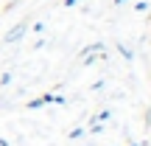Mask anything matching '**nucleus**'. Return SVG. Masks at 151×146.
<instances>
[{
	"instance_id": "obj_1",
	"label": "nucleus",
	"mask_w": 151,
	"mask_h": 146,
	"mask_svg": "<svg viewBox=\"0 0 151 146\" xmlns=\"http://www.w3.org/2000/svg\"><path fill=\"white\" fill-rule=\"evenodd\" d=\"M95 59H106V45H104V42H92V45H87V48L81 51V56H78L81 65H92Z\"/></svg>"
},
{
	"instance_id": "obj_2",
	"label": "nucleus",
	"mask_w": 151,
	"mask_h": 146,
	"mask_svg": "<svg viewBox=\"0 0 151 146\" xmlns=\"http://www.w3.org/2000/svg\"><path fill=\"white\" fill-rule=\"evenodd\" d=\"M25 28H28V20L17 23V25H14V28H11V31H9V34L3 37V42H9V45H11V42H17V39H20L22 34H25Z\"/></svg>"
},
{
	"instance_id": "obj_3",
	"label": "nucleus",
	"mask_w": 151,
	"mask_h": 146,
	"mask_svg": "<svg viewBox=\"0 0 151 146\" xmlns=\"http://www.w3.org/2000/svg\"><path fill=\"white\" fill-rule=\"evenodd\" d=\"M118 51H120V56H123V59H132V51L126 48V45H118Z\"/></svg>"
},
{
	"instance_id": "obj_4",
	"label": "nucleus",
	"mask_w": 151,
	"mask_h": 146,
	"mask_svg": "<svg viewBox=\"0 0 151 146\" xmlns=\"http://www.w3.org/2000/svg\"><path fill=\"white\" fill-rule=\"evenodd\" d=\"M9 81H11V73H3V76H0V87H6Z\"/></svg>"
},
{
	"instance_id": "obj_5",
	"label": "nucleus",
	"mask_w": 151,
	"mask_h": 146,
	"mask_svg": "<svg viewBox=\"0 0 151 146\" xmlns=\"http://www.w3.org/2000/svg\"><path fill=\"white\" fill-rule=\"evenodd\" d=\"M146 9H148V3H146V0H140V3L134 6V11H140V14H143V11H146Z\"/></svg>"
},
{
	"instance_id": "obj_6",
	"label": "nucleus",
	"mask_w": 151,
	"mask_h": 146,
	"mask_svg": "<svg viewBox=\"0 0 151 146\" xmlns=\"http://www.w3.org/2000/svg\"><path fill=\"white\" fill-rule=\"evenodd\" d=\"M76 3H78V0H65V9H73Z\"/></svg>"
},
{
	"instance_id": "obj_7",
	"label": "nucleus",
	"mask_w": 151,
	"mask_h": 146,
	"mask_svg": "<svg viewBox=\"0 0 151 146\" xmlns=\"http://www.w3.org/2000/svg\"><path fill=\"white\" fill-rule=\"evenodd\" d=\"M123 3H126V0H115V6H123Z\"/></svg>"
}]
</instances>
